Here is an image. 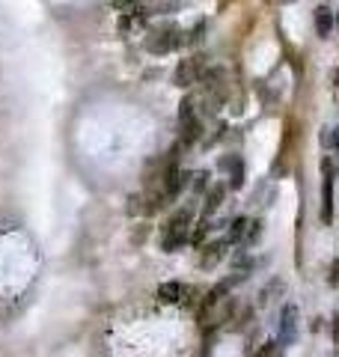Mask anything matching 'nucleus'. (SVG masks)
I'll return each instance as SVG.
<instances>
[{
    "instance_id": "ddd939ff",
    "label": "nucleus",
    "mask_w": 339,
    "mask_h": 357,
    "mask_svg": "<svg viewBox=\"0 0 339 357\" xmlns=\"http://www.w3.org/2000/svg\"><path fill=\"white\" fill-rule=\"evenodd\" d=\"M209 232H212V223H209V220H200V223L194 227L188 244H194V248H203V244H205V236H209Z\"/></svg>"
},
{
    "instance_id": "f03ea898",
    "label": "nucleus",
    "mask_w": 339,
    "mask_h": 357,
    "mask_svg": "<svg viewBox=\"0 0 339 357\" xmlns=\"http://www.w3.org/2000/svg\"><path fill=\"white\" fill-rule=\"evenodd\" d=\"M298 331H301V319H298V307L286 304L280 310V321H277V342L283 349L298 342Z\"/></svg>"
},
{
    "instance_id": "412c9836",
    "label": "nucleus",
    "mask_w": 339,
    "mask_h": 357,
    "mask_svg": "<svg viewBox=\"0 0 339 357\" xmlns=\"http://www.w3.org/2000/svg\"><path fill=\"white\" fill-rule=\"evenodd\" d=\"M336 27H339V13H336Z\"/></svg>"
},
{
    "instance_id": "6e6552de",
    "label": "nucleus",
    "mask_w": 339,
    "mask_h": 357,
    "mask_svg": "<svg viewBox=\"0 0 339 357\" xmlns=\"http://www.w3.org/2000/svg\"><path fill=\"white\" fill-rule=\"evenodd\" d=\"M184 292H188V286L179 283V280H167L158 286V301L161 304H182L184 301Z\"/></svg>"
},
{
    "instance_id": "4468645a",
    "label": "nucleus",
    "mask_w": 339,
    "mask_h": 357,
    "mask_svg": "<svg viewBox=\"0 0 339 357\" xmlns=\"http://www.w3.org/2000/svg\"><path fill=\"white\" fill-rule=\"evenodd\" d=\"M209 178H212V176H209V173H205V170H203V173H194V182H191V188H194V194H205V191H209V185H212V182H209Z\"/></svg>"
},
{
    "instance_id": "6ab92c4d",
    "label": "nucleus",
    "mask_w": 339,
    "mask_h": 357,
    "mask_svg": "<svg viewBox=\"0 0 339 357\" xmlns=\"http://www.w3.org/2000/svg\"><path fill=\"white\" fill-rule=\"evenodd\" d=\"M280 3H294V0H280Z\"/></svg>"
},
{
    "instance_id": "2eb2a0df",
    "label": "nucleus",
    "mask_w": 339,
    "mask_h": 357,
    "mask_svg": "<svg viewBox=\"0 0 339 357\" xmlns=\"http://www.w3.org/2000/svg\"><path fill=\"white\" fill-rule=\"evenodd\" d=\"M322 140H324V146H331V149H336V152H339V126H336L331 134H324Z\"/></svg>"
},
{
    "instance_id": "dca6fc26",
    "label": "nucleus",
    "mask_w": 339,
    "mask_h": 357,
    "mask_svg": "<svg viewBox=\"0 0 339 357\" xmlns=\"http://www.w3.org/2000/svg\"><path fill=\"white\" fill-rule=\"evenodd\" d=\"M277 340H268V342H262V349H259V354L256 357H271V354H274V349H277Z\"/></svg>"
},
{
    "instance_id": "f3484780",
    "label": "nucleus",
    "mask_w": 339,
    "mask_h": 357,
    "mask_svg": "<svg viewBox=\"0 0 339 357\" xmlns=\"http://www.w3.org/2000/svg\"><path fill=\"white\" fill-rule=\"evenodd\" d=\"M327 283L339 289V259H333V265H331V274H327Z\"/></svg>"
},
{
    "instance_id": "f8f14e48",
    "label": "nucleus",
    "mask_w": 339,
    "mask_h": 357,
    "mask_svg": "<svg viewBox=\"0 0 339 357\" xmlns=\"http://www.w3.org/2000/svg\"><path fill=\"white\" fill-rule=\"evenodd\" d=\"M262 236H265V220L256 218V220H250V227H247V236H244V244H259Z\"/></svg>"
},
{
    "instance_id": "0eeeda50",
    "label": "nucleus",
    "mask_w": 339,
    "mask_h": 357,
    "mask_svg": "<svg viewBox=\"0 0 339 357\" xmlns=\"http://www.w3.org/2000/svg\"><path fill=\"white\" fill-rule=\"evenodd\" d=\"M226 248H229L226 238H223V241H209V244H203V248H200V265H203V268H214L217 262L223 259Z\"/></svg>"
},
{
    "instance_id": "7ed1b4c3",
    "label": "nucleus",
    "mask_w": 339,
    "mask_h": 357,
    "mask_svg": "<svg viewBox=\"0 0 339 357\" xmlns=\"http://www.w3.org/2000/svg\"><path fill=\"white\" fill-rule=\"evenodd\" d=\"M333 164L331 161H322V208H319V218L324 227L333 223Z\"/></svg>"
},
{
    "instance_id": "423d86ee",
    "label": "nucleus",
    "mask_w": 339,
    "mask_h": 357,
    "mask_svg": "<svg viewBox=\"0 0 339 357\" xmlns=\"http://www.w3.org/2000/svg\"><path fill=\"white\" fill-rule=\"evenodd\" d=\"M221 167H223V170H229V188H232V191H242L244 182H247V178H244V161H242V155L223 158Z\"/></svg>"
},
{
    "instance_id": "1a4fd4ad",
    "label": "nucleus",
    "mask_w": 339,
    "mask_h": 357,
    "mask_svg": "<svg viewBox=\"0 0 339 357\" xmlns=\"http://www.w3.org/2000/svg\"><path fill=\"white\" fill-rule=\"evenodd\" d=\"M313 21H315V33H319V39H327L331 36V30L336 27V15L331 13L327 6H319L313 13Z\"/></svg>"
},
{
    "instance_id": "aec40b11",
    "label": "nucleus",
    "mask_w": 339,
    "mask_h": 357,
    "mask_svg": "<svg viewBox=\"0 0 339 357\" xmlns=\"http://www.w3.org/2000/svg\"><path fill=\"white\" fill-rule=\"evenodd\" d=\"M271 357H283V351H280V354H277V351H274V354H271Z\"/></svg>"
},
{
    "instance_id": "20e7f679",
    "label": "nucleus",
    "mask_w": 339,
    "mask_h": 357,
    "mask_svg": "<svg viewBox=\"0 0 339 357\" xmlns=\"http://www.w3.org/2000/svg\"><path fill=\"white\" fill-rule=\"evenodd\" d=\"M203 72H205V57H203V54H200V57H188V60H182L176 66V72H173V84L182 86V89H188V86H194L196 81H200Z\"/></svg>"
},
{
    "instance_id": "a211bd4d",
    "label": "nucleus",
    "mask_w": 339,
    "mask_h": 357,
    "mask_svg": "<svg viewBox=\"0 0 339 357\" xmlns=\"http://www.w3.org/2000/svg\"><path fill=\"white\" fill-rule=\"evenodd\" d=\"M331 331H333V345H336V351H339V312L333 316V325H331Z\"/></svg>"
},
{
    "instance_id": "f257e3e1",
    "label": "nucleus",
    "mask_w": 339,
    "mask_h": 357,
    "mask_svg": "<svg viewBox=\"0 0 339 357\" xmlns=\"http://www.w3.org/2000/svg\"><path fill=\"white\" fill-rule=\"evenodd\" d=\"M188 39L182 36V30L176 24H164V27H155L149 33V39H146V48L152 54H170V51H176L179 45H184Z\"/></svg>"
},
{
    "instance_id": "9d476101",
    "label": "nucleus",
    "mask_w": 339,
    "mask_h": 357,
    "mask_svg": "<svg viewBox=\"0 0 339 357\" xmlns=\"http://www.w3.org/2000/svg\"><path fill=\"white\" fill-rule=\"evenodd\" d=\"M191 220H194V211H191V208H179L176 215H173L167 223H164V236H167V232H188Z\"/></svg>"
},
{
    "instance_id": "39448f33",
    "label": "nucleus",
    "mask_w": 339,
    "mask_h": 357,
    "mask_svg": "<svg viewBox=\"0 0 339 357\" xmlns=\"http://www.w3.org/2000/svg\"><path fill=\"white\" fill-rule=\"evenodd\" d=\"M226 191H229V185H223V182H214V185H209V191L203 194V197H205V203H203V215H205V218L214 215V211L223 206Z\"/></svg>"
},
{
    "instance_id": "9b49d317",
    "label": "nucleus",
    "mask_w": 339,
    "mask_h": 357,
    "mask_svg": "<svg viewBox=\"0 0 339 357\" xmlns=\"http://www.w3.org/2000/svg\"><path fill=\"white\" fill-rule=\"evenodd\" d=\"M247 227H250V220H247L244 215H238L232 223H229V229H226V241H229V244L244 241V236H247Z\"/></svg>"
}]
</instances>
